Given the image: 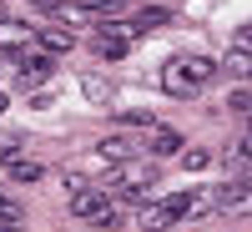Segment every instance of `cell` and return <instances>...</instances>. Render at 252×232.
<instances>
[{
    "instance_id": "obj_1",
    "label": "cell",
    "mask_w": 252,
    "mask_h": 232,
    "mask_svg": "<svg viewBox=\"0 0 252 232\" xmlns=\"http://www.w3.org/2000/svg\"><path fill=\"white\" fill-rule=\"evenodd\" d=\"M212 76H217V61H207V56H182V61H166V66H161V91H166V96H197Z\"/></svg>"
},
{
    "instance_id": "obj_2",
    "label": "cell",
    "mask_w": 252,
    "mask_h": 232,
    "mask_svg": "<svg viewBox=\"0 0 252 232\" xmlns=\"http://www.w3.org/2000/svg\"><path fill=\"white\" fill-rule=\"evenodd\" d=\"M152 172H136V166L131 162H111V172H106V182H101V187H106V192H116V197H146V192H152Z\"/></svg>"
},
{
    "instance_id": "obj_3",
    "label": "cell",
    "mask_w": 252,
    "mask_h": 232,
    "mask_svg": "<svg viewBox=\"0 0 252 232\" xmlns=\"http://www.w3.org/2000/svg\"><path fill=\"white\" fill-rule=\"evenodd\" d=\"M212 207L227 217H247L252 212V177H232V182H222L217 192H212Z\"/></svg>"
},
{
    "instance_id": "obj_4",
    "label": "cell",
    "mask_w": 252,
    "mask_h": 232,
    "mask_svg": "<svg viewBox=\"0 0 252 232\" xmlns=\"http://www.w3.org/2000/svg\"><path fill=\"white\" fill-rule=\"evenodd\" d=\"M56 76V56L51 51H31L26 61L15 56V81L20 86H40V81H51Z\"/></svg>"
},
{
    "instance_id": "obj_5",
    "label": "cell",
    "mask_w": 252,
    "mask_h": 232,
    "mask_svg": "<svg viewBox=\"0 0 252 232\" xmlns=\"http://www.w3.org/2000/svg\"><path fill=\"white\" fill-rule=\"evenodd\" d=\"M91 56H96V61H121V56H126V35L111 31V20H96V31H91Z\"/></svg>"
},
{
    "instance_id": "obj_6",
    "label": "cell",
    "mask_w": 252,
    "mask_h": 232,
    "mask_svg": "<svg viewBox=\"0 0 252 232\" xmlns=\"http://www.w3.org/2000/svg\"><path fill=\"white\" fill-rule=\"evenodd\" d=\"M106 207H111L106 192H96V187H81V192H71V217H81V222H96Z\"/></svg>"
},
{
    "instance_id": "obj_7",
    "label": "cell",
    "mask_w": 252,
    "mask_h": 232,
    "mask_svg": "<svg viewBox=\"0 0 252 232\" xmlns=\"http://www.w3.org/2000/svg\"><path fill=\"white\" fill-rule=\"evenodd\" d=\"M141 136H126V132H116V136H106V141H101L96 146V152H101V162H131V157H141Z\"/></svg>"
},
{
    "instance_id": "obj_8",
    "label": "cell",
    "mask_w": 252,
    "mask_h": 232,
    "mask_svg": "<svg viewBox=\"0 0 252 232\" xmlns=\"http://www.w3.org/2000/svg\"><path fill=\"white\" fill-rule=\"evenodd\" d=\"M31 26H20V20H0V51H10V56H20V51H31Z\"/></svg>"
},
{
    "instance_id": "obj_9",
    "label": "cell",
    "mask_w": 252,
    "mask_h": 232,
    "mask_svg": "<svg viewBox=\"0 0 252 232\" xmlns=\"http://www.w3.org/2000/svg\"><path fill=\"white\" fill-rule=\"evenodd\" d=\"M146 152H152V157H182V132H172V126H152Z\"/></svg>"
},
{
    "instance_id": "obj_10",
    "label": "cell",
    "mask_w": 252,
    "mask_h": 232,
    "mask_svg": "<svg viewBox=\"0 0 252 232\" xmlns=\"http://www.w3.org/2000/svg\"><path fill=\"white\" fill-rule=\"evenodd\" d=\"M76 46V31L71 26H61V20H51L46 31H40V51H51V56H66Z\"/></svg>"
},
{
    "instance_id": "obj_11",
    "label": "cell",
    "mask_w": 252,
    "mask_h": 232,
    "mask_svg": "<svg viewBox=\"0 0 252 232\" xmlns=\"http://www.w3.org/2000/svg\"><path fill=\"white\" fill-rule=\"evenodd\" d=\"M172 222H177V217L166 212V202H152V207H136V227H141V232H166Z\"/></svg>"
},
{
    "instance_id": "obj_12",
    "label": "cell",
    "mask_w": 252,
    "mask_h": 232,
    "mask_svg": "<svg viewBox=\"0 0 252 232\" xmlns=\"http://www.w3.org/2000/svg\"><path fill=\"white\" fill-rule=\"evenodd\" d=\"M10 182H40V162H26V157H10Z\"/></svg>"
},
{
    "instance_id": "obj_13",
    "label": "cell",
    "mask_w": 252,
    "mask_h": 232,
    "mask_svg": "<svg viewBox=\"0 0 252 232\" xmlns=\"http://www.w3.org/2000/svg\"><path fill=\"white\" fill-rule=\"evenodd\" d=\"M182 166H187V172H207V166H212V152H207V146H187Z\"/></svg>"
},
{
    "instance_id": "obj_14",
    "label": "cell",
    "mask_w": 252,
    "mask_h": 232,
    "mask_svg": "<svg viewBox=\"0 0 252 232\" xmlns=\"http://www.w3.org/2000/svg\"><path fill=\"white\" fill-rule=\"evenodd\" d=\"M222 66L232 71V76H252V51H242V46H232V56H227Z\"/></svg>"
},
{
    "instance_id": "obj_15",
    "label": "cell",
    "mask_w": 252,
    "mask_h": 232,
    "mask_svg": "<svg viewBox=\"0 0 252 232\" xmlns=\"http://www.w3.org/2000/svg\"><path fill=\"white\" fill-rule=\"evenodd\" d=\"M81 10H91V15H111V10H121V0H76Z\"/></svg>"
},
{
    "instance_id": "obj_16",
    "label": "cell",
    "mask_w": 252,
    "mask_h": 232,
    "mask_svg": "<svg viewBox=\"0 0 252 232\" xmlns=\"http://www.w3.org/2000/svg\"><path fill=\"white\" fill-rule=\"evenodd\" d=\"M20 152H26V136H15V132H10V136H0V157H5V162L20 157Z\"/></svg>"
},
{
    "instance_id": "obj_17",
    "label": "cell",
    "mask_w": 252,
    "mask_h": 232,
    "mask_svg": "<svg viewBox=\"0 0 252 232\" xmlns=\"http://www.w3.org/2000/svg\"><path fill=\"white\" fill-rule=\"evenodd\" d=\"M121 126H141V132H152V111H121Z\"/></svg>"
},
{
    "instance_id": "obj_18",
    "label": "cell",
    "mask_w": 252,
    "mask_h": 232,
    "mask_svg": "<svg viewBox=\"0 0 252 232\" xmlns=\"http://www.w3.org/2000/svg\"><path fill=\"white\" fill-rule=\"evenodd\" d=\"M91 227H101V232H116V227H121V212H116V207H106V212H101Z\"/></svg>"
},
{
    "instance_id": "obj_19",
    "label": "cell",
    "mask_w": 252,
    "mask_h": 232,
    "mask_svg": "<svg viewBox=\"0 0 252 232\" xmlns=\"http://www.w3.org/2000/svg\"><path fill=\"white\" fill-rule=\"evenodd\" d=\"M252 157V141H242V146H232V152H227V166H242Z\"/></svg>"
},
{
    "instance_id": "obj_20",
    "label": "cell",
    "mask_w": 252,
    "mask_h": 232,
    "mask_svg": "<svg viewBox=\"0 0 252 232\" xmlns=\"http://www.w3.org/2000/svg\"><path fill=\"white\" fill-rule=\"evenodd\" d=\"M232 46H242V51H252V26H237V35H232Z\"/></svg>"
},
{
    "instance_id": "obj_21",
    "label": "cell",
    "mask_w": 252,
    "mask_h": 232,
    "mask_svg": "<svg viewBox=\"0 0 252 232\" xmlns=\"http://www.w3.org/2000/svg\"><path fill=\"white\" fill-rule=\"evenodd\" d=\"M0 232H26V227H20V217H0Z\"/></svg>"
},
{
    "instance_id": "obj_22",
    "label": "cell",
    "mask_w": 252,
    "mask_h": 232,
    "mask_svg": "<svg viewBox=\"0 0 252 232\" xmlns=\"http://www.w3.org/2000/svg\"><path fill=\"white\" fill-rule=\"evenodd\" d=\"M5 106H10V96H5V91H0V116H5Z\"/></svg>"
},
{
    "instance_id": "obj_23",
    "label": "cell",
    "mask_w": 252,
    "mask_h": 232,
    "mask_svg": "<svg viewBox=\"0 0 252 232\" xmlns=\"http://www.w3.org/2000/svg\"><path fill=\"white\" fill-rule=\"evenodd\" d=\"M31 5H40V10H51V5H56V0H31Z\"/></svg>"
},
{
    "instance_id": "obj_24",
    "label": "cell",
    "mask_w": 252,
    "mask_h": 232,
    "mask_svg": "<svg viewBox=\"0 0 252 232\" xmlns=\"http://www.w3.org/2000/svg\"><path fill=\"white\" fill-rule=\"evenodd\" d=\"M247 141H252V126H247Z\"/></svg>"
}]
</instances>
